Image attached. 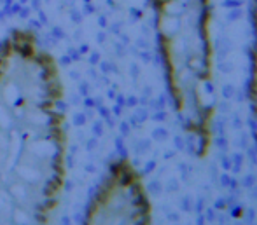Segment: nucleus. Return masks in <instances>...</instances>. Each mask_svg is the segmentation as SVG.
<instances>
[{
	"instance_id": "f257e3e1",
	"label": "nucleus",
	"mask_w": 257,
	"mask_h": 225,
	"mask_svg": "<svg viewBox=\"0 0 257 225\" xmlns=\"http://www.w3.org/2000/svg\"><path fill=\"white\" fill-rule=\"evenodd\" d=\"M67 148L60 65L32 30H12L0 44V224L53 220Z\"/></svg>"
},
{
	"instance_id": "f03ea898",
	"label": "nucleus",
	"mask_w": 257,
	"mask_h": 225,
	"mask_svg": "<svg viewBox=\"0 0 257 225\" xmlns=\"http://www.w3.org/2000/svg\"><path fill=\"white\" fill-rule=\"evenodd\" d=\"M173 109L194 152L205 159L214 141V44L210 0H151Z\"/></svg>"
},
{
	"instance_id": "7ed1b4c3",
	"label": "nucleus",
	"mask_w": 257,
	"mask_h": 225,
	"mask_svg": "<svg viewBox=\"0 0 257 225\" xmlns=\"http://www.w3.org/2000/svg\"><path fill=\"white\" fill-rule=\"evenodd\" d=\"M86 224H151L152 204L140 171L117 159L88 204Z\"/></svg>"
},
{
	"instance_id": "20e7f679",
	"label": "nucleus",
	"mask_w": 257,
	"mask_h": 225,
	"mask_svg": "<svg viewBox=\"0 0 257 225\" xmlns=\"http://www.w3.org/2000/svg\"><path fill=\"white\" fill-rule=\"evenodd\" d=\"M252 26H254V46H252V65H250L249 98L257 127V0H252Z\"/></svg>"
}]
</instances>
